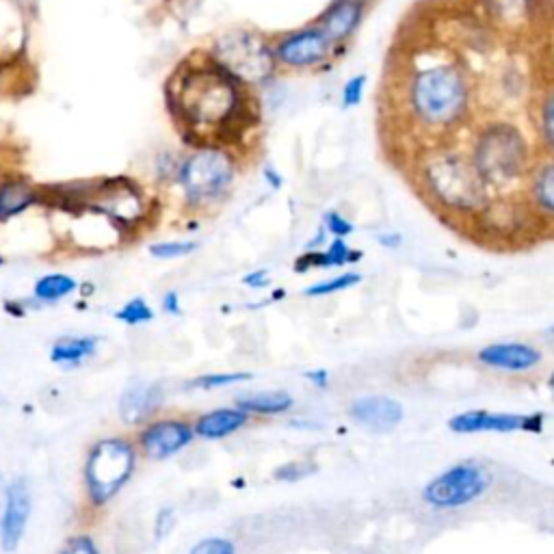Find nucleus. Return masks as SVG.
I'll return each mask as SVG.
<instances>
[{"label": "nucleus", "instance_id": "7", "mask_svg": "<svg viewBox=\"0 0 554 554\" xmlns=\"http://www.w3.org/2000/svg\"><path fill=\"white\" fill-rule=\"evenodd\" d=\"M135 468V451L126 440H102L87 457L85 481L89 498L94 505H104L124 483L130 479Z\"/></svg>", "mask_w": 554, "mask_h": 554}, {"label": "nucleus", "instance_id": "26", "mask_svg": "<svg viewBox=\"0 0 554 554\" xmlns=\"http://www.w3.org/2000/svg\"><path fill=\"white\" fill-rule=\"evenodd\" d=\"M254 375L252 373H213V375H204L200 379L193 381V386L204 388V390H215L223 386H232V384H241V381H249Z\"/></svg>", "mask_w": 554, "mask_h": 554}, {"label": "nucleus", "instance_id": "21", "mask_svg": "<svg viewBox=\"0 0 554 554\" xmlns=\"http://www.w3.org/2000/svg\"><path fill=\"white\" fill-rule=\"evenodd\" d=\"M295 405V399L290 397L286 390H271V392H260L252 394V397H243L236 401V407H241L243 412L249 416H275V414H284L290 407Z\"/></svg>", "mask_w": 554, "mask_h": 554}, {"label": "nucleus", "instance_id": "30", "mask_svg": "<svg viewBox=\"0 0 554 554\" xmlns=\"http://www.w3.org/2000/svg\"><path fill=\"white\" fill-rule=\"evenodd\" d=\"M189 554H236V550H234V544L228 542V539L210 537V539H204V542H200L197 546H193V550Z\"/></svg>", "mask_w": 554, "mask_h": 554}, {"label": "nucleus", "instance_id": "22", "mask_svg": "<svg viewBox=\"0 0 554 554\" xmlns=\"http://www.w3.org/2000/svg\"><path fill=\"white\" fill-rule=\"evenodd\" d=\"M96 338H61L50 351V360L57 364H78L96 353Z\"/></svg>", "mask_w": 554, "mask_h": 554}, {"label": "nucleus", "instance_id": "28", "mask_svg": "<svg viewBox=\"0 0 554 554\" xmlns=\"http://www.w3.org/2000/svg\"><path fill=\"white\" fill-rule=\"evenodd\" d=\"M364 89H366V76L364 74L351 76L345 83V87H342V107L345 109L358 107L364 98Z\"/></svg>", "mask_w": 554, "mask_h": 554}, {"label": "nucleus", "instance_id": "32", "mask_svg": "<svg viewBox=\"0 0 554 554\" xmlns=\"http://www.w3.org/2000/svg\"><path fill=\"white\" fill-rule=\"evenodd\" d=\"M308 472H314V470H306V464L303 461H293V464H286L282 468L275 470V479H288V481H297L301 477H306Z\"/></svg>", "mask_w": 554, "mask_h": 554}, {"label": "nucleus", "instance_id": "9", "mask_svg": "<svg viewBox=\"0 0 554 554\" xmlns=\"http://www.w3.org/2000/svg\"><path fill=\"white\" fill-rule=\"evenodd\" d=\"M329 46L332 42H329L321 26H306V29L282 37L273 48V55L284 68L306 70L319 65L327 57Z\"/></svg>", "mask_w": 554, "mask_h": 554}, {"label": "nucleus", "instance_id": "17", "mask_svg": "<svg viewBox=\"0 0 554 554\" xmlns=\"http://www.w3.org/2000/svg\"><path fill=\"white\" fill-rule=\"evenodd\" d=\"M362 258V252L358 249H353L345 243V239H334L332 245H329L325 252H310L301 254L295 260V271L297 273H306L312 269H329V267H345V265H353V262H358Z\"/></svg>", "mask_w": 554, "mask_h": 554}, {"label": "nucleus", "instance_id": "35", "mask_svg": "<svg viewBox=\"0 0 554 554\" xmlns=\"http://www.w3.org/2000/svg\"><path fill=\"white\" fill-rule=\"evenodd\" d=\"M306 379L310 381V384H314L316 388H327L329 373L327 371H310V373H306Z\"/></svg>", "mask_w": 554, "mask_h": 554}, {"label": "nucleus", "instance_id": "11", "mask_svg": "<svg viewBox=\"0 0 554 554\" xmlns=\"http://www.w3.org/2000/svg\"><path fill=\"white\" fill-rule=\"evenodd\" d=\"M195 429L182 420H163L150 425L141 435V446L152 459H167L189 446Z\"/></svg>", "mask_w": 554, "mask_h": 554}, {"label": "nucleus", "instance_id": "20", "mask_svg": "<svg viewBox=\"0 0 554 554\" xmlns=\"http://www.w3.org/2000/svg\"><path fill=\"white\" fill-rule=\"evenodd\" d=\"M531 204L542 217L554 219V158L542 163L531 176Z\"/></svg>", "mask_w": 554, "mask_h": 554}, {"label": "nucleus", "instance_id": "18", "mask_svg": "<svg viewBox=\"0 0 554 554\" xmlns=\"http://www.w3.org/2000/svg\"><path fill=\"white\" fill-rule=\"evenodd\" d=\"M163 392L158 386H137L124 392L120 403V414L128 425H137L139 420L150 416L161 405Z\"/></svg>", "mask_w": 554, "mask_h": 554}, {"label": "nucleus", "instance_id": "36", "mask_svg": "<svg viewBox=\"0 0 554 554\" xmlns=\"http://www.w3.org/2000/svg\"><path fill=\"white\" fill-rule=\"evenodd\" d=\"M165 310H167L169 314H180L178 295H176V293H167V297H165Z\"/></svg>", "mask_w": 554, "mask_h": 554}, {"label": "nucleus", "instance_id": "4", "mask_svg": "<svg viewBox=\"0 0 554 554\" xmlns=\"http://www.w3.org/2000/svg\"><path fill=\"white\" fill-rule=\"evenodd\" d=\"M470 161L487 189H505L524 176L529 167V148L516 126L496 122L479 135Z\"/></svg>", "mask_w": 554, "mask_h": 554}, {"label": "nucleus", "instance_id": "5", "mask_svg": "<svg viewBox=\"0 0 554 554\" xmlns=\"http://www.w3.org/2000/svg\"><path fill=\"white\" fill-rule=\"evenodd\" d=\"M234 174V161L226 150L204 148L180 165L178 180L191 206H206L230 191Z\"/></svg>", "mask_w": 554, "mask_h": 554}, {"label": "nucleus", "instance_id": "37", "mask_svg": "<svg viewBox=\"0 0 554 554\" xmlns=\"http://www.w3.org/2000/svg\"><path fill=\"white\" fill-rule=\"evenodd\" d=\"M5 509H7V487H5L3 481H0V529H3Z\"/></svg>", "mask_w": 554, "mask_h": 554}, {"label": "nucleus", "instance_id": "13", "mask_svg": "<svg viewBox=\"0 0 554 554\" xmlns=\"http://www.w3.org/2000/svg\"><path fill=\"white\" fill-rule=\"evenodd\" d=\"M31 516V490L24 479L13 481L7 490V509L3 518V529H0V542L5 550H13L24 535L26 522Z\"/></svg>", "mask_w": 554, "mask_h": 554}, {"label": "nucleus", "instance_id": "38", "mask_svg": "<svg viewBox=\"0 0 554 554\" xmlns=\"http://www.w3.org/2000/svg\"><path fill=\"white\" fill-rule=\"evenodd\" d=\"M548 342H550V347H552V351H554V325L548 329Z\"/></svg>", "mask_w": 554, "mask_h": 554}, {"label": "nucleus", "instance_id": "1", "mask_svg": "<svg viewBox=\"0 0 554 554\" xmlns=\"http://www.w3.org/2000/svg\"><path fill=\"white\" fill-rule=\"evenodd\" d=\"M245 87L210 57L208 63L182 68L171 81V113L189 137L204 141L236 137L252 122Z\"/></svg>", "mask_w": 554, "mask_h": 554}, {"label": "nucleus", "instance_id": "27", "mask_svg": "<svg viewBox=\"0 0 554 554\" xmlns=\"http://www.w3.org/2000/svg\"><path fill=\"white\" fill-rule=\"evenodd\" d=\"M539 126H542V137L548 148L554 152V89L548 91L539 109Z\"/></svg>", "mask_w": 554, "mask_h": 554}, {"label": "nucleus", "instance_id": "6", "mask_svg": "<svg viewBox=\"0 0 554 554\" xmlns=\"http://www.w3.org/2000/svg\"><path fill=\"white\" fill-rule=\"evenodd\" d=\"M213 59L247 87L265 83L277 63L271 46L252 31L221 35L215 44Z\"/></svg>", "mask_w": 554, "mask_h": 554}, {"label": "nucleus", "instance_id": "2", "mask_svg": "<svg viewBox=\"0 0 554 554\" xmlns=\"http://www.w3.org/2000/svg\"><path fill=\"white\" fill-rule=\"evenodd\" d=\"M410 107L427 128H453L470 109V83L455 63H435L418 70L410 85Z\"/></svg>", "mask_w": 554, "mask_h": 554}, {"label": "nucleus", "instance_id": "23", "mask_svg": "<svg viewBox=\"0 0 554 554\" xmlns=\"http://www.w3.org/2000/svg\"><path fill=\"white\" fill-rule=\"evenodd\" d=\"M76 288V282L68 275H46L35 284V297L42 301H57L65 295H70Z\"/></svg>", "mask_w": 554, "mask_h": 554}, {"label": "nucleus", "instance_id": "25", "mask_svg": "<svg viewBox=\"0 0 554 554\" xmlns=\"http://www.w3.org/2000/svg\"><path fill=\"white\" fill-rule=\"evenodd\" d=\"M152 316H154L152 308H150L148 303H145L143 299L128 301L122 310H117V312H115V319H117V321H124V323H128V325L148 323V321H152Z\"/></svg>", "mask_w": 554, "mask_h": 554}, {"label": "nucleus", "instance_id": "31", "mask_svg": "<svg viewBox=\"0 0 554 554\" xmlns=\"http://www.w3.org/2000/svg\"><path fill=\"white\" fill-rule=\"evenodd\" d=\"M325 228L332 232L336 239H345L353 232V223L347 221L340 213H327L325 215Z\"/></svg>", "mask_w": 554, "mask_h": 554}, {"label": "nucleus", "instance_id": "14", "mask_svg": "<svg viewBox=\"0 0 554 554\" xmlns=\"http://www.w3.org/2000/svg\"><path fill=\"white\" fill-rule=\"evenodd\" d=\"M349 416L366 429L384 433L397 427L405 412L403 405L390 397H362L351 403Z\"/></svg>", "mask_w": 554, "mask_h": 554}, {"label": "nucleus", "instance_id": "24", "mask_svg": "<svg viewBox=\"0 0 554 554\" xmlns=\"http://www.w3.org/2000/svg\"><path fill=\"white\" fill-rule=\"evenodd\" d=\"M362 275L360 273H342L338 277H334V280H327V282H321V284H314L306 290L308 297H323V295H334V293H340V290H347L355 284H360Z\"/></svg>", "mask_w": 554, "mask_h": 554}, {"label": "nucleus", "instance_id": "15", "mask_svg": "<svg viewBox=\"0 0 554 554\" xmlns=\"http://www.w3.org/2000/svg\"><path fill=\"white\" fill-rule=\"evenodd\" d=\"M364 18L362 0H334L321 16V29L332 44H342L358 31Z\"/></svg>", "mask_w": 554, "mask_h": 554}, {"label": "nucleus", "instance_id": "12", "mask_svg": "<svg viewBox=\"0 0 554 554\" xmlns=\"http://www.w3.org/2000/svg\"><path fill=\"white\" fill-rule=\"evenodd\" d=\"M542 358V351L533 345H526V342H496V345H487L481 349L477 355V360L483 366L509 373L531 371V368L542 362Z\"/></svg>", "mask_w": 554, "mask_h": 554}, {"label": "nucleus", "instance_id": "29", "mask_svg": "<svg viewBox=\"0 0 554 554\" xmlns=\"http://www.w3.org/2000/svg\"><path fill=\"white\" fill-rule=\"evenodd\" d=\"M197 249V243L193 241H178V243H158V245H152V256L156 258H180V256H187L191 252H195Z\"/></svg>", "mask_w": 554, "mask_h": 554}, {"label": "nucleus", "instance_id": "3", "mask_svg": "<svg viewBox=\"0 0 554 554\" xmlns=\"http://www.w3.org/2000/svg\"><path fill=\"white\" fill-rule=\"evenodd\" d=\"M422 184L431 200L451 213H477L490 204V189L470 158L455 152L429 156L422 167Z\"/></svg>", "mask_w": 554, "mask_h": 554}, {"label": "nucleus", "instance_id": "34", "mask_svg": "<svg viewBox=\"0 0 554 554\" xmlns=\"http://www.w3.org/2000/svg\"><path fill=\"white\" fill-rule=\"evenodd\" d=\"M247 286H252V288H262V286H267L269 282V271L267 269H260V271H254V273H249L245 275V280H243Z\"/></svg>", "mask_w": 554, "mask_h": 554}, {"label": "nucleus", "instance_id": "8", "mask_svg": "<svg viewBox=\"0 0 554 554\" xmlns=\"http://www.w3.org/2000/svg\"><path fill=\"white\" fill-rule=\"evenodd\" d=\"M487 487H490V474L472 461H464L435 477L422 490V500L435 509H459L481 498Z\"/></svg>", "mask_w": 554, "mask_h": 554}, {"label": "nucleus", "instance_id": "16", "mask_svg": "<svg viewBox=\"0 0 554 554\" xmlns=\"http://www.w3.org/2000/svg\"><path fill=\"white\" fill-rule=\"evenodd\" d=\"M249 422V414L243 412L241 407H223V410H215L204 414L195 422V433L204 440H221L228 438L234 431L243 429Z\"/></svg>", "mask_w": 554, "mask_h": 554}, {"label": "nucleus", "instance_id": "39", "mask_svg": "<svg viewBox=\"0 0 554 554\" xmlns=\"http://www.w3.org/2000/svg\"><path fill=\"white\" fill-rule=\"evenodd\" d=\"M548 388L554 392V373L548 377Z\"/></svg>", "mask_w": 554, "mask_h": 554}, {"label": "nucleus", "instance_id": "33", "mask_svg": "<svg viewBox=\"0 0 554 554\" xmlns=\"http://www.w3.org/2000/svg\"><path fill=\"white\" fill-rule=\"evenodd\" d=\"M61 554H98V548L89 537H76L68 546H65Z\"/></svg>", "mask_w": 554, "mask_h": 554}, {"label": "nucleus", "instance_id": "10", "mask_svg": "<svg viewBox=\"0 0 554 554\" xmlns=\"http://www.w3.org/2000/svg\"><path fill=\"white\" fill-rule=\"evenodd\" d=\"M448 429L455 433H513L544 429V414H492V412H464L448 420Z\"/></svg>", "mask_w": 554, "mask_h": 554}, {"label": "nucleus", "instance_id": "19", "mask_svg": "<svg viewBox=\"0 0 554 554\" xmlns=\"http://www.w3.org/2000/svg\"><path fill=\"white\" fill-rule=\"evenodd\" d=\"M39 202V189L24 180H9L0 184V221H7L24 213Z\"/></svg>", "mask_w": 554, "mask_h": 554}]
</instances>
